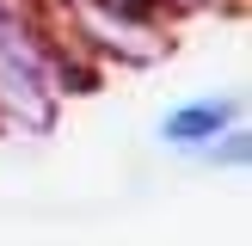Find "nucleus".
Segmentation results:
<instances>
[{"label": "nucleus", "mask_w": 252, "mask_h": 246, "mask_svg": "<svg viewBox=\"0 0 252 246\" xmlns=\"http://www.w3.org/2000/svg\"><path fill=\"white\" fill-rule=\"evenodd\" d=\"M221 123H228V105L203 98V105H185V111L166 117V142H203V135H216Z\"/></svg>", "instance_id": "f257e3e1"}]
</instances>
